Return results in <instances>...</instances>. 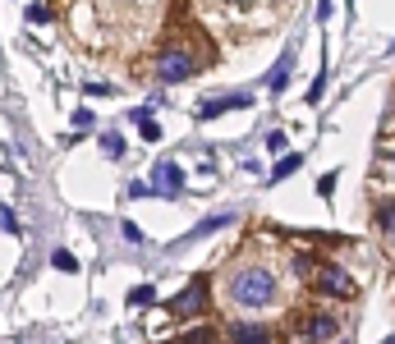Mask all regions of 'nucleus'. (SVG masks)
Segmentation results:
<instances>
[{
    "label": "nucleus",
    "mask_w": 395,
    "mask_h": 344,
    "mask_svg": "<svg viewBox=\"0 0 395 344\" xmlns=\"http://www.w3.org/2000/svg\"><path fill=\"white\" fill-rule=\"evenodd\" d=\"M230 299L239 308H272L276 303V275L267 267H239L230 275Z\"/></svg>",
    "instance_id": "obj_1"
},
{
    "label": "nucleus",
    "mask_w": 395,
    "mask_h": 344,
    "mask_svg": "<svg viewBox=\"0 0 395 344\" xmlns=\"http://www.w3.org/2000/svg\"><path fill=\"white\" fill-rule=\"evenodd\" d=\"M194 55L189 51H179V46H170V51H161L157 55V78L161 83H184V78H194Z\"/></svg>",
    "instance_id": "obj_2"
},
{
    "label": "nucleus",
    "mask_w": 395,
    "mask_h": 344,
    "mask_svg": "<svg viewBox=\"0 0 395 344\" xmlns=\"http://www.w3.org/2000/svg\"><path fill=\"white\" fill-rule=\"evenodd\" d=\"M179 189H184V170H179L175 161H157V165H152V193H161V198H175Z\"/></svg>",
    "instance_id": "obj_3"
},
{
    "label": "nucleus",
    "mask_w": 395,
    "mask_h": 344,
    "mask_svg": "<svg viewBox=\"0 0 395 344\" xmlns=\"http://www.w3.org/2000/svg\"><path fill=\"white\" fill-rule=\"evenodd\" d=\"M317 289L331 294V299H350L354 294V275L340 267H317Z\"/></svg>",
    "instance_id": "obj_4"
},
{
    "label": "nucleus",
    "mask_w": 395,
    "mask_h": 344,
    "mask_svg": "<svg viewBox=\"0 0 395 344\" xmlns=\"http://www.w3.org/2000/svg\"><path fill=\"white\" fill-rule=\"evenodd\" d=\"M248 106H253L248 92H226V96H216V101H202L198 120H216V115H226V111H248Z\"/></svg>",
    "instance_id": "obj_5"
},
{
    "label": "nucleus",
    "mask_w": 395,
    "mask_h": 344,
    "mask_svg": "<svg viewBox=\"0 0 395 344\" xmlns=\"http://www.w3.org/2000/svg\"><path fill=\"white\" fill-rule=\"evenodd\" d=\"M202 303H207V280L198 275V280H189V289L179 294V299H170V312H175V317H194Z\"/></svg>",
    "instance_id": "obj_6"
},
{
    "label": "nucleus",
    "mask_w": 395,
    "mask_h": 344,
    "mask_svg": "<svg viewBox=\"0 0 395 344\" xmlns=\"http://www.w3.org/2000/svg\"><path fill=\"white\" fill-rule=\"evenodd\" d=\"M230 344H276V335L267 326H253V321H244V326L230 331Z\"/></svg>",
    "instance_id": "obj_7"
},
{
    "label": "nucleus",
    "mask_w": 395,
    "mask_h": 344,
    "mask_svg": "<svg viewBox=\"0 0 395 344\" xmlns=\"http://www.w3.org/2000/svg\"><path fill=\"white\" fill-rule=\"evenodd\" d=\"M290 65H294V51H285L281 60H276V69H272V78H267V87H272V92H281V87L290 83Z\"/></svg>",
    "instance_id": "obj_8"
},
{
    "label": "nucleus",
    "mask_w": 395,
    "mask_h": 344,
    "mask_svg": "<svg viewBox=\"0 0 395 344\" xmlns=\"http://www.w3.org/2000/svg\"><path fill=\"white\" fill-rule=\"evenodd\" d=\"M335 331H340V321H335V317H326V312L308 321V335H313V340H331Z\"/></svg>",
    "instance_id": "obj_9"
},
{
    "label": "nucleus",
    "mask_w": 395,
    "mask_h": 344,
    "mask_svg": "<svg viewBox=\"0 0 395 344\" xmlns=\"http://www.w3.org/2000/svg\"><path fill=\"white\" fill-rule=\"evenodd\" d=\"M294 170H299V156L290 152V156H281V161H276V170L267 174V184H281V179H290Z\"/></svg>",
    "instance_id": "obj_10"
},
{
    "label": "nucleus",
    "mask_w": 395,
    "mask_h": 344,
    "mask_svg": "<svg viewBox=\"0 0 395 344\" xmlns=\"http://www.w3.org/2000/svg\"><path fill=\"white\" fill-rule=\"evenodd\" d=\"M221 225H230V211H221V216H211V221L194 225V239H202V234H211V230H221Z\"/></svg>",
    "instance_id": "obj_11"
},
{
    "label": "nucleus",
    "mask_w": 395,
    "mask_h": 344,
    "mask_svg": "<svg viewBox=\"0 0 395 344\" xmlns=\"http://www.w3.org/2000/svg\"><path fill=\"white\" fill-rule=\"evenodd\" d=\"M377 225L395 234V202H382V206H377Z\"/></svg>",
    "instance_id": "obj_12"
},
{
    "label": "nucleus",
    "mask_w": 395,
    "mask_h": 344,
    "mask_svg": "<svg viewBox=\"0 0 395 344\" xmlns=\"http://www.w3.org/2000/svg\"><path fill=\"white\" fill-rule=\"evenodd\" d=\"M285 147H290V138H285L281 129H272V133H267V152H272V156H276V152H285ZM285 156H290V152H285Z\"/></svg>",
    "instance_id": "obj_13"
},
{
    "label": "nucleus",
    "mask_w": 395,
    "mask_h": 344,
    "mask_svg": "<svg viewBox=\"0 0 395 344\" xmlns=\"http://www.w3.org/2000/svg\"><path fill=\"white\" fill-rule=\"evenodd\" d=\"M101 152H106V156H120V152H124L120 133H101Z\"/></svg>",
    "instance_id": "obj_14"
},
{
    "label": "nucleus",
    "mask_w": 395,
    "mask_h": 344,
    "mask_svg": "<svg viewBox=\"0 0 395 344\" xmlns=\"http://www.w3.org/2000/svg\"><path fill=\"white\" fill-rule=\"evenodd\" d=\"M207 335H211V331L202 326V331H189V335H179V340H170V344H207Z\"/></svg>",
    "instance_id": "obj_15"
},
{
    "label": "nucleus",
    "mask_w": 395,
    "mask_h": 344,
    "mask_svg": "<svg viewBox=\"0 0 395 344\" xmlns=\"http://www.w3.org/2000/svg\"><path fill=\"white\" fill-rule=\"evenodd\" d=\"M0 221H5V234H18V216H14V206H5V211H0Z\"/></svg>",
    "instance_id": "obj_16"
},
{
    "label": "nucleus",
    "mask_w": 395,
    "mask_h": 344,
    "mask_svg": "<svg viewBox=\"0 0 395 344\" xmlns=\"http://www.w3.org/2000/svg\"><path fill=\"white\" fill-rule=\"evenodd\" d=\"M51 262H55V267H60V271H79V262H74V257H69V253H55V257H51Z\"/></svg>",
    "instance_id": "obj_17"
},
{
    "label": "nucleus",
    "mask_w": 395,
    "mask_h": 344,
    "mask_svg": "<svg viewBox=\"0 0 395 344\" xmlns=\"http://www.w3.org/2000/svg\"><path fill=\"white\" fill-rule=\"evenodd\" d=\"M120 234H124V239H129V243H143V230H138V225H129V221L120 225Z\"/></svg>",
    "instance_id": "obj_18"
},
{
    "label": "nucleus",
    "mask_w": 395,
    "mask_h": 344,
    "mask_svg": "<svg viewBox=\"0 0 395 344\" xmlns=\"http://www.w3.org/2000/svg\"><path fill=\"white\" fill-rule=\"evenodd\" d=\"M129 299H133V303H152V284H138V289H133Z\"/></svg>",
    "instance_id": "obj_19"
},
{
    "label": "nucleus",
    "mask_w": 395,
    "mask_h": 344,
    "mask_svg": "<svg viewBox=\"0 0 395 344\" xmlns=\"http://www.w3.org/2000/svg\"><path fill=\"white\" fill-rule=\"evenodd\" d=\"M138 129H143V138H148V143H157V138H161V129H157V124H152V120H143Z\"/></svg>",
    "instance_id": "obj_20"
},
{
    "label": "nucleus",
    "mask_w": 395,
    "mask_h": 344,
    "mask_svg": "<svg viewBox=\"0 0 395 344\" xmlns=\"http://www.w3.org/2000/svg\"><path fill=\"white\" fill-rule=\"evenodd\" d=\"M382 344H395V335H386V340H382Z\"/></svg>",
    "instance_id": "obj_21"
}]
</instances>
